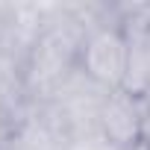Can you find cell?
<instances>
[{
  "label": "cell",
  "mask_w": 150,
  "mask_h": 150,
  "mask_svg": "<svg viewBox=\"0 0 150 150\" xmlns=\"http://www.w3.org/2000/svg\"><path fill=\"white\" fill-rule=\"evenodd\" d=\"M138 150H150V106H144L141 129H138Z\"/></svg>",
  "instance_id": "obj_5"
},
{
  "label": "cell",
  "mask_w": 150,
  "mask_h": 150,
  "mask_svg": "<svg viewBox=\"0 0 150 150\" xmlns=\"http://www.w3.org/2000/svg\"><path fill=\"white\" fill-rule=\"evenodd\" d=\"M127 68H129V44L115 24V6H112L109 18L86 33L80 47V71L100 88L118 91L127 80Z\"/></svg>",
  "instance_id": "obj_1"
},
{
  "label": "cell",
  "mask_w": 150,
  "mask_h": 150,
  "mask_svg": "<svg viewBox=\"0 0 150 150\" xmlns=\"http://www.w3.org/2000/svg\"><path fill=\"white\" fill-rule=\"evenodd\" d=\"M144 103L127 91H109L97 109V132L115 150H138Z\"/></svg>",
  "instance_id": "obj_2"
},
{
  "label": "cell",
  "mask_w": 150,
  "mask_h": 150,
  "mask_svg": "<svg viewBox=\"0 0 150 150\" xmlns=\"http://www.w3.org/2000/svg\"><path fill=\"white\" fill-rule=\"evenodd\" d=\"M3 150H71V138L47 109L33 106L15 124Z\"/></svg>",
  "instance_id": "obj_3"
},
{
  "label": "cell",
  "mask_w": 150,
  "mask_h": 150,
  "mask_svg": "<svg viewBox=\"0 0 150 150\" xmlns=\"http://www.w3.org/2000/svg\"><path fill=\"white\" fill-rule=\"evenodd\" d=\"M12 129H15V121H12V115L3 109V103H0V150L6 147V141H9Z\"/></svg>",
  "instance_id": "obj_4"
}]
</instances>
